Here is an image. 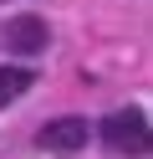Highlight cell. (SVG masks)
<instances>
[{
  "label": "cell",
  "instance_id": "1",
  "mask_svg": "<svg viewBox=\"0 0 153 159\" xmlns=\"http://www.w3.org/2000/svg\"><path fill=\"white\" fill-rule=\"evenodd\" d=\"M102 139L117 154H148V118L138 108H117V113L102 118Z\"/></svg>",
  "mask_w": 153,
  "mask_h": 159
},
{
  "label": "cell",
  "instance_id": "2",
  "mask_svg": "<svg viewBox=\"0 0 153 159\" xmlns=\"http://www.w3.org/2000/svg\"><path fill=\"white\" fill-rule=\"evenodd\" d=\"M0 36H5V46H10V52H20V57L46 52V21H41V16H10Z\"/></svg>",
  "mask_w": 153,
  "mask_h": 159
},
{
  "label": "cell",
  "instance_id": "3",
  "mask_svg": "<svg viewBox=\"0 0 153 159\" xmlns=\"http://www.w3.org/2000/svg\"><path fill=\"white\" fill-rule=\"evenodd\" d=\"M87 144V123L82 118H56V123L41 128V149H61V154H71V149Z\"/></svg>",
  "mask_w": 153,
  "mask_h": 159
},
{
  "label": "cell",
  "instance_id": "4",
  "mask_svg": "<svg viewBox=\"0 0 153 159\" xmlns=\"http://www.w3.org/2000/svg\"><path fill=\"white\" fill-rule=\"evenodd\" d=\"M31 82H36V77H31L26 67H0V108H5V103H15V98L26 93Z\"/></svg>",
  "mask_w": 153,
  "mask_h": 159
}]
</instances>
